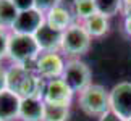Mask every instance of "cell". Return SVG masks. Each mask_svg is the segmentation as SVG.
Masks as SVG:
<instances>
[{
	"label": "cell",
	"mask_w": 131,
	"mask_h": 121,
	"mask_svg": "<svg viewBox=\"0 0 131 121\" xmlns=\"http://www.w3.org/2000/svg\"><path fill=\"white\" fill-rule=\"evenodd\" d=\"M39 55H41V49H39L34 36L10 32L7 58L13 65H23L26 68L28 65H32L34 68V62L37 60Z\"/></svg>",
	"instance_id": "cell-1"
},
{
	"label": "cell",
	"mask_w": 131,
	"mask_h": 121,
	"mask_svg": "<svg viewBox=\"0 0 131 121\" xmlns=\"http://www.w3.org/2000/svg\"><path fill=\"white\" fill-rule=\"evenodd\" d=\"M78 105L88 116L100 118L110 112V97L108 90L100 84H91L83 92L78 94Z\"/></svg>",
	"instance_id": "cell-2"
},
{
	"label": "cell",
	"mask_w": 131,
	"mask_h": 121,
	"mask_svg": "<svg viewBox=\"0 0 131 121\" xmlns=\"http://www.w3.org/2000/svg\"><path fill=\"white\" fill-rule=\"evenodd\" d=\"M91 40L92 37L88 34L81 23H73L67 31H63L62 37V50L65 55L70 58H76L79 55L86 53L91 47Z\"/></svg>",
	"instance_id": "cell-3"
},
{
	"label": "cell",
	"mask_w": 131,
	"mask_h": 121,
	"mask_svg": "<svg viewBox=\"0 0 131 121\" xmlns=\"http://www.w3.org/2000/svg\"><path fill=\"white\" fill-rule=\"evenodd\" d=\"M62 79L67 82V86L74 94L83 92L91 84V69L84 62L79 58H70L65 63V71Z\"/></svg>",
	"instance_id": "cell-4"
},
{
	"label": "cell",
	"mask_w": 131,
	"mask_h": 121,
	"mask_svg": "<svg viewBox=\"0 0 131 121\" xmlns=\"http://www.w3.org/2000/svg\"><path fill=\"white\" fill-rule=\"evenodd\" d=\"M65 58L60 52H41L34 62V73L39 74L44 81L58 79L65 71Z\"/></svg>",
	"instance_id": "cell-5"
},
{
	"label": "cell",
	"mask_w": 131,
	"mask_h": 121,
	"mask_svg": "<svg viewBox=\"0 0 131 121\" xmlns=\"http://www.w3.org/2000/svg\"><path fill=\"white\" fill-rule=\"evenodd\" d=\"M110 112L118 115L122 119H131V81H122L115 84L108 92Z\"/></svg>",
	"instance_id": "cell-6"
},
{
	"label": "cell",
	"mask_w": 131,
	"mask_h": 121,
	"mask_svg": "<svg viewBox=\"0 0 131 121\" xmlns=\"http://www.w3.org/2000/svg\"><path fill=\"white\" fill-rule=\"evenodd\" d=\"M74 92L67 86V82L58 78V79H50L45 81V87L42 94V100L45 103H52V105H68L71 103Z\"/></svg>",
	"instance_id": "cell-7"
},
{
	"label": "cell",
	"mask_w": 131,
	"mask_h": 121,
	"mask_svg": "<svg viewBox=\"0 0 131 121\" xmlns=\"http://www.w3.org/2000/svg\"><path fill=\"white\" fill-rule=\"evenodd\" d=\"M44 23H45V15L41 13L36 8H31V10H26V11H19L16 21H15L10 32L34 36Z\"/></svg>",
	"instance_id": "cell-8"
},
{
	"label": "cell",
	"mask_w": 131,
	"mask_h": 121,
	"mask_svg": "<svg viewBox=\"0 0 131 121\" xmlns=\"http://www.w3.org/2000/svg\"><path fill=\"white\" fill-rule=\"evenodd\" d=\"M62 37L63 32L50 28L47 23H44L39 31L34 34V39L41 49V52H60L62 50Z\"/></svg>",
	"instance_id": "cell-9"
},
{
	"label": "cell",
	"mask_w": 131,
	"mask_h": 121,
	"mask_svg": "<svg viewBox=\"0 0 131 121\" xmlns=\"http://www.w3.org/2000/svg\"><path fill=\"white\" fill-rule=\"evenodd\" d=\"M21 97L10 89L0 92V121H15L19 116Z\"/></svg>",
	"instance_id": "cell-10"
},
{
	"label": "cell",
	"mask_w": 131,
	"mask_h": 121,
	"mask_svg": "<svg viewBox=\"0 0 131 121\" xmlns=\"http://www.w3.org/2000/svg\"><path fill=\"white\" fill-rule=\"evenodd\" d=\"M45 102L41 97H24L19 105V116L21 121H42L44 119Z\"/></svg>",
	"instance_id": "cell-11"
},
{
	"label": "cell",
	"mask_w": 131,
	"mask_h": 121,
	"mask_svg": "<svg viewBox=\"0 0 131 121\" xmlns=\"http://www.w3.org/2000/svg\"><path fill=\"white\" fill-rule=\"evenodd\" d=\"M45 23H47L50 28L63 32V31H67L73 23H76V19H74L73 13H70L68 10H65L63 7L58 5V7L52 8L49 13H45Z\"/></svg>",
	"instance_id": "cell-12"
},
{
	"label": "cell",
	"mask_w": 131,
	"mask_h": 121,
	"mask_svg": "<svg viewBox=\"0 0 131 121\" xmlns=\"http://www.w3.org/2000/svg\"><path fill=\"white\" fill-rule=\"evenodd\" d=\"M84 29L88 31V34L91 37H102L104 34H107L108 32V18H105L104 15H99V13H95L92 15L91 18H88L86 21H83L81 23Z\"/></svg>",
	"instance_id": "cell-13"
},
{
	"label": "cell",
	"mask_w": 131,
	"mask_h": 121,
	"mask_svg": "<svg viewBox=\"0 0 131 121\" xmlns=\"http://www.w3.org/2000/svg\"><path fill=\"white\" fill-rule=\"evenodd\" d=\"M19 11L13 5L12 0H0V29L12 31Z\"/></svg>",
	"instance_id": "cell-14"
},
{
	"label": "cell",
	"mask_w": 131,
	"mask_h": 121,
	"mask_svg": "<svg viewBox=\"0 0 131 121\" xmlns=\"http://www.w3.org/2000/svg\"><path fill=\"white\" fill-rule=\"evenodd\" d=\"M68 118H70V107L68 105L45 103L42 121H68Z\"/></svg>",
	"instance_id": "cell-15"
},
{
	"label": "cell",
	"mask_w": 131,
	"mask_h": 121,
	"mask_svg": "<svg viewBox=\"0 0 131 121\" xmlns=\"http://www.w3.org/2000/svg\"><path fill=\"white\" fill-rule=\"evenodd\" d=\"M95 5V11L99 15H104L105 18H112L123 7V0H92Z\"/></svg>",
	"instance_id": "cell-16"
},
{
	"label": "cell",
	"mask_w": 131,
	"mask_h": 121,
	"mask_svg": "<svg viewBox=\"0 0 131 121\" xmlns=\"http://www.w3.org/2000/svg\"><path fill=\"white\" fill-rule=\"evenodd\" d=\"M95 5L92 0H76L74 3V19L76 23H83L92 15H95Z\"/></svg>",
	"instance_id": "cell-17"
},
{
	"label": "cell",
	"mask_w": 131,
	"mask_h": 121,
	"mask_svg": "<svg viewBox=\"0 0 131 121\" xmlns=\"http://www.w3.org/2000/svg\"><path fill=\"white\" fill-rule=\"evenodd\" d=\"M58 3H60V0H34V8L45 15L52 8L58 7Z\"/></svg>",
	"instance_id": "cell-18"
},
{
	"label": "cell",
	"mask_w": 131,
	"mask_h": 121,
	"mask_svg": "<svg viewBox=\"0 0 131 121\" xmlns=\"http://www.w3.org/2000/svg\"><path fill=\"white\" fill-rule=\"evenodd\" d=\"M8 39H10V31L0 29V63H2V60L7 58V52H8Z\"/></svg>",
	"instance_id": "cell-19"
},
{
	"label": "cell",
	"mask_w": 131,
	"mask_h": 121,
	"mask_svg": "<svg viewBox=\"0 0 131 121\" xmlns=\"http://www.w3.org/2000/svg\"><path fill=\"white\" fill-rule=\"evenodd\" d=\"M18 11H26V10L34 8V0H12Z\"/></svg>",
	"instance_id": "cell-20"
},
{
	"label": "cell",
	"mask_w": 131,
	"mask_h": 121,
	"mask_svg": "<svg viewBox=\"0 0 131 121\" xmlns=\"http://www.w3.org/2000/svg\"><path fill=\"white\" fill-rule=\"evenodd\" d=\"M5 89H8V86H7V69L0 66V92H3Z\"/></svg>",
	"instance_id": "cell-21"
},
{
	"label": "cell",
	"mask_w": 131,
	"mask_h": 121,
	"mask_svg": "<svg viewBox=\"0 0 131 121\" xmlns=\"http://www.w3.org/2000/svg\"><path fill=\"white\" fill-rule=\"evenodd\" d=\"M99 121H125V119H122L118 115H115L113 112H107L104 116L99 118Z\"/></svg>",
	"instance_id": "cell-22"
},
{
	"label": "cell",
	"mask_w": 131,
	"mask_h": 121,
	"mask_svg": "<svg viewBox=\"0 0 131 121\" xmlns=\"http://www.w3.org/2000/svg\"><path fill=\"white\" fill-rule=\"evenodd\" d=\"M123 28H125V31H126V34H128V36H131V13H128L126 16H125Z\"/></svg>",
	"instance_id": "cell-23"
},
{
	"label": "cell",
	"mask_w": 131,
	"mask_h": 121,
	"mask_svg": "<svg viewBox=\"0 0 131 121\" xmlns=\"http://www.w3.org/2000/svg\"><path fill=\"white\" fill-rule=\"evenodd\" d=\"M123 3H126L128 7H131V0H123Z\"/></svg>",
	"instance_id": "cell-24"
},
{
	"label": "cell",
	"mask_w": 131,
	"mask_h": 121,
	"mask_svg": "<svg viewBox=\"0 0 131 121\" xmlns=\"http://www.w3.org/2000/svg\"><path fill=\"white\" fill-rule=\"evenodd\" d=\"M128 121H131V119H128Z\"/></svg>",
	"instance_id": "cell-25"
}]
</instances>
